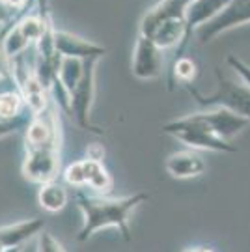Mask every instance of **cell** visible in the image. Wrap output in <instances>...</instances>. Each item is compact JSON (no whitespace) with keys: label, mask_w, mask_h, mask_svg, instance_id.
Returning <instances> with one entry per match:
<instances>
[{"label":"cell","mask_w":250,"mask_h":252,"mask_svg":"<svg viewBox=\"0 0 250 252\" xmlns=\"http://www.w3.org/2000/svg\"><path fill=\"white\" fill-rule=\"evenodd\" d=\"M32 45V41L25 36V32L21 30L17 23L9 28L4 34V43H2V54H4V62H11L17 56L25 54L28 47Z\"/></svg>","instance_id":"19"},{"label":"cell","mask_w":250,"mask_h":252,"mask_svg":"<svg viewBox=\"0 0 250 252\" xmlns=\"http://www.w3.org/2000/svg\"><path fill=\"white\" fill-rule=\"evenodd\" d=\"M99 60H86L84 62V75H82L81 82L75 86L71 92V112L69 116L79 127L92 131L95 135H103V127L95 126L90 120V110L94 105V97H95V69H97Z\"/></svg>","instance_id":"4"},{"label":"cell","mask_w":250,"mask_h":252,"mask_svg":"<svg viewBox=\"0 0 250 252\" xmlns=\"http://www.w3.org/2000/svg\"><path fill=\"white\" fill-rule=\"evenodd\" d=\"M82 75H84V60H79V58H63L62 67H60V79H62L63 86L69 90V94L81 82Z\"/></svg>","instance_id":"21"},{"label":"cell","mask_w":250,"mask_h":252,"mask_svg":"<svg viewBox=\"0 0 250 252\" xmlns=\"http://www.w3.org/2000/svg\"><path fill=\"white\" fill-rule=\"evenodd\" d=\"M54 41L56 49L63 58H79V60H101L107 54V47L92 43L81 36H75L65 30H56L54 32Z\"/></svg>","instance_id":"11"},{"label":"cell","mask_w":250,"mask_h":252,"mask_svg":"<svg viewBox=\"0 0 250 252\" xmlns=\"http://www.w3.org/2000/svg\"><path fill=\"white\" fill-rule=\"evenodd\" d=\"M185 252H215V251L207 249V247H198V249H188V251H185Z\"/></svg>","instance_id":"27"},{"label":"cell","mask_w":250,"mask_h":252,"mask_svg":"<svg viewBox=\"0 0 250 252\" xmlns=\"http://www.w3.org/2000/svg\"><path fill=\"white\" fill-rule=\"evenodd\" d=\"M2 2H4V6H6V8L17 9L19 11V9H23L25 6H28L32 0H2Z\"/></svg>","instance_id":"26"},{"label":"cell","mask_w":250,"mask_h":252,"mask_svg":"<svg viewBox=\"0 0 250 252\" xmlns=\"http://www.w3.org/2000/svg\"><path fill=\"white\" fill-rule=\"evenodd\" d=\"M166 170L170 176H174L178 180H188V178L202 176L206 172V162L198 153L178 152L172 153L166 159Z\"/></svg>","instance_id":"14"},{"label":"cell","mask_w":250,"mask_h":252,"mask_svg":"<svg viewBox=\"0 0 250 252\" xmlns=\"http://www.w3.org/2000/svg\"><path fill=\"white\" fill-rule=\"evenodd\" d=\"M63 180L73 187L86 185V170H84V161H75L63 168Z\"/></svg>","instance_id":"22"},{"label":"cell","mask_w":250,"mask_h":252,"mask_svg":"<svg viewBox=\"0 0 250 252\" xmlns=\"http://www.w3.org/2000/svg\"><path fill=\"white\" fill-rule=\"evenodd\" d=\"M37 202L49 213H58L62 211L65 204H67V190L63 185L56 183V181H49L43 183L41 189L37 192Z\"/></svg>","instance_id":"17"},{"label":"cell","mask_w":250,"mask_h":252,"mask_svg":"<svg viewBox=\"0 0 250 252\" xmlns=\"http://www.w3.org/2000/svg\"><path fill=\"white\" fill-rule=\"evenodd\" d=\"M250 23V0H232L226 8L213 19L206 27L198 30V41L206 45L213 41L215 37L232 30L235 27H243Z\"/></svg>","instance_id":"6"},{"label":"cell","mask_w":250,"mask_h":252,"mask_svg":"<svg viewBox=\"0 0 250 252\" xmlns=\"http://www.w3.org/2000/svg\"><path fill=\"white\" fill-rule=\"evenodd\" d=\"M196 75H198V67L192 58L181 56L178 60H174L172 73H170V77H168V90L170 92L174 90L176 81L183 82V84H192V81L196 79Z\"/></svg>","instance_id":"20"},{"label":"cell","mask_w":250,"mask_h":252,"mask_svg":"<svg viewBox=\"0 0 250 252\" xmlns=\"http://www.w3.org/2000/svg\"><path fill=\"white\" fill-rule=\"evenodd\" d=\"M60 142H62V131L53 107L43 110L41 114H36L32 118V122H28L27 133H25L27 152L60 150Z\"/></svg>","instance_id":"5"},{"label":"cell","mask_w":250,"mask_h":252,"mask_svg":"<svg viewBox=\"0 0 250 252\" xmlns=\"http://www.w3.org/2000/svg\"><path fill=\"white\" fill-rule=\"evenodd\" d=\"M232 0H192L190 6L187 9V15H185V23H187V32H185V37L181 41V45L178 47V53H176V58L178 60L183 56L185 49H187L188 41L192 39L194 32L200 30L202 27H206L209 21H213L220 11H222Z\"/></svg>","instance_id":"8"},{"label":"cell","mask_w":250,"mask_h":252,"mask_svg":"<svg viewBox=\"0 0 250 252\" xmlns=\"http://www.w3.org/2000/svg\"><path fill=\"white\" fill-rule=\"evenodd\" d=\"M43 224V219H30V220L15 222V224H6L2 228V251L21 249L28 239L41 234Z\"/></svg>","instance_id":"13"},{"label":"cell","mask_w":250,"mask_h":252,"mask_svg":"<svg viewBox=\"0 0 250 252\" xmlns=\"http://www.w3.org/2000/svg\"><path fill=\"white\" fill-rule=\"evenodd\" d=\"M37 252H65V249L56 241L54 235L49 232H41L37 239Z\"/></svg>","instance_id":"23"},{"label":"cell","mask_w":250,"mask_h":252,"mask_svg":"<svg viewBox=\"0 0 250 252\" xmlns=\"http://www.w3.org/2000/svg\"><path fill=\"white\" fill-rule=\"evenodd\" d=\"M185 32H187L185 19H170V21H164L162 25L157 27V30L152 34V39L157 43L159 49L166 51V49L181 45Z\"/></svg>","instance_id":"15"},{"label":"cell","mask_w":250,"mask_h":252,"mask_svg":"<svg viewBox=\"0 0 250 252\" xmlns=\"http://www.w3.org/2000/svg\"><path fill=\"white\" fill-rule=\"evenodd\" d=\"M161 53L162 49L157 47V43L153 41L152 37L138 36L136 43H134L133 63H131L134 77L140 79V81L157 79L162 67Z\"/></svg>","instance_id":"10"},{"label":"cell","mask_w":250,"mask_h":252,"mask_svg":"<svg viewBox=\"0 0 250 252\" xmlns=\"http://www.w3.org/2000/svg\"><path fill=\"white\" fill-rule=\"evenodd\" d=\"M105 152H103V146L101 144H90L88 146V159H95V161H103Z\"/></svg>","instance_id":"25"},{"label":"cell","mask_w":250,"mask_h":252,"mask_svg":"<svg viewBox=\"0 0 250 252\" xmlns=\"http://www.w3.org/2000/svg\"><path fill=\"white\" fill-rule=\"evenodd\" d=\"M226 63H228L233 71L241 77L243 82H247V84L250 86V65L249 63H245L241 58H237V56H233V54H228V56H226Z\"/></svg>","instance_id":"24"},{"label":"cell","mask_w":250,"mask_h":252,"mask_svg":"<svg viewBox=\"0 0 250 252\" xmlns=\"http://www.w3.org/2000/svg\"><path fill=\"white\" fill-rule=\"evenodd\" d=\"M190 2L192 0H161L150 11H146V15L140 21V27H138V36L152 37V34L157 30V27L162 25L164 21L185 19Z\"/></svg>","instance_id":"12"},{"label":"cell","mask_w":250,"mask_h":252,"mask_svg":"<svg viewBox=\"0 0 250 252\" xmlns=\"http://www.w3.org/2000/svg\"><path fill=\"white\" fill-rule=\"evenodd\" d=\"M60 172V150H37L27 152L23 162V176L32 183L54 181Z\"/></svg>","instance_id":"9"},{"label":"cell","mask_w":250,"mask_h":252,"mask_svg":"<svg viewBox=\"0 0 250 252\" xmlns=\"http://www.w3.org/2000/svg\"><path fill=\"white\" fill-rule=\"evenodd\" d=\"M25 110H28L27 101L19 88L2 92V97H0V116H2V124H4L2 127L13 124L17 118H23Z\"/></svg>","instance_id":"16"},{"label":"cell","mask_w":250,"mask_h":252,"mask_svg":"<svg viewBox=\"0 0 250 252\" xmlns=\"http://www.w3.org/2000/svg\"><path fill=\"white\" fill-rule=\"evenodd\" d=\"M84 170H86V185L94 192L105 194L112 189V178L103 166V161H95V159H84Z\"/></svg>","instance_id":"18"},{"label":"cell","mask_w":250,"mask_h":252,"mask_svg":"<svg viewBox=\"0 0 250 252\" xmlns=\"http://www.w3.org/2000/svg\"><path fill=\"white\" fill-rule=\"evenodd\" d=\"M187 118L192 124L204 127V129L211 131L213 135L220 136L224 140H230L250 126L249 118H243L222 107L213 110V112H200V114H190Z\"/></svg>","instance_id":"7"},{"label":"cell","mask_w":250,"mask_h":252,"mask_svg":"<svg viewBox=\"0 0 250 252\" xmlns=\"http://www.w3.org/2000/svg\"><path fill=\"white\" fill-rule=\"evenodd\" d=\"M185 86L198 105H202V107L219 105V107L228 108L235 114L250 120V86L247 82H243V84L233 82L220 69H217V90L211 95L200 94L192 84H185Z\"/></svg>","instance_id":"2"},{"label":"cell","mask_w":250,"mask_h":252,"mask_svg":"<svg viewBox=\"0 0 250 252\" xmlns=\"http://www.w3.org/2000/svg\"><path fill=\"white\" fill-rule=\"evenodd\" d=\"M162 131L172 136H176L185 146L194 148V150H209V152H226V153L237 152V148L230 140H224V138L213 135L211 131H207L204 127L192 124L187 116L174 120V122H168L166 126H162Z\"/></svg>","instance_id":"3"},{"label":"cell","mask_w":250,"mask_h":252,"mask_svg":"<svg viewBox=\"0 0 250 252\" xmlns=\"http://www.w3.org/2000/svg\"><path fill=\"white\" fill-rule=\"evenodd\" d=\"M148 200H150L148 192H136L125 198H99V196H88L84 192H77L75 202L84 215V224L81 232L77 234V239L84 243L99 230L116 228L125 241H131L129 217L136 207Z\"/></svg>","instance_id":"1"}]
</instances>
